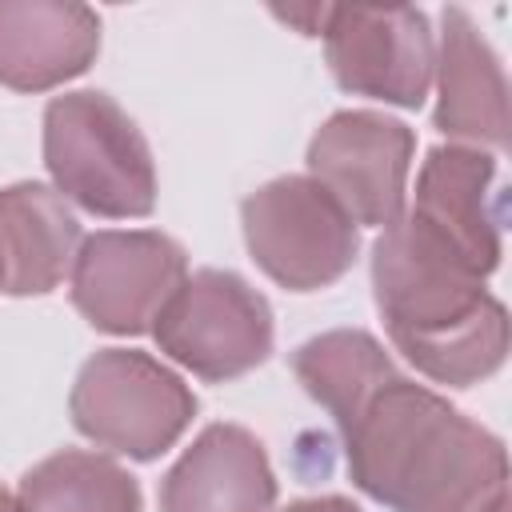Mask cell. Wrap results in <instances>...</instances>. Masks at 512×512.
I'll return each instance as SVG.
<instances>
[{
  "label": "cell",
  "instance_id": "14",
  "mask_svg": "<svg viewBox=\"0 0 512 512\" xmlns=\"http://www.w3.org/2000/svg\"><path fill=\"white\" fill-rule=\"evenodd\" d=\"M80 252V224L68 200L36 180L0 188V272L8 296L52 292Z\"/></svg>",
  "mask_w": 512,
  "mask_h": 512
},
{
  "label": "cell",
  "instance_id": "8",
  "mask_svg": "<svg viewBox=\"0 0 512 512\" xmlns=\"http://www.w3.org/2000/svg\"><path fill=\"white\" fill-rule=\"evenodd\" d=\"M324 56L332 80L368 100L396 108H420L432 88L436 36L420 8L384 4V8H328L324 16Z\"/></svg>",
  "mask_w": 512,
  "mask_h": 512
},
{
  "label": "cell",
  "instance_id": "9",
  "mask_svg": "<svg viewBox=\"0 0 512 512\" xmlns=\"http://www.w3.org/2000/svg\"><path fill=\"white\" fill-rule=\"evenodd\" d=\"M416 136L396 116L372 108L332 112L308 140V176L368 228H388L404 212Z\"/></svg>",
  "mask_w": 512,
  "mask_h": 512
},
{
  "label": "cell",
  "instance_id": "15",
  "mask_svg": "<svg viewBox=\"0 0 512 512\" xmlns=\"http://www.w3.org/2000/svg\"><path fill=\"white\" fill-rule=\"evenodd\" d=\"M292 372L336 428H344L392 376H400L384 344L364 328H332L304 340L292 352Z\"/></svg>",
  "mask_w": 512,
  "mask_h": 512
},
{
  "label": "cell",
  "instance_id": "19",
  "mask_svg": "<svg viewBox=\"0 0 512 512\" xmlns=\"http://www.w3.org/2000/svg\"><path fill=\"white\" fill-rule=\"evenodd\" d=\"M484 512H508V492H504V496H496V500H492Z\"/></svg>",
  "mask_w": 512,
  "mask_h": 512
},
{
  "label": "cell",
  "instance_id": "17",
  "mask_svg": "<svg viewBox=\"0 0 512 512\" xmlns=\"http://www.w3.org/2000/svg\"><path fill=\"white\" fill-rule=\"evenodd\" d=\"M280 512H364V508L352 504L348 496H312V500H292Z\"/></svg>",
  "mask_w": 512,
  "mask_h": 512
},
{
  "label": "cell",
  "instance_id": "2",
  "mask_svg": "<svg viewBox=\"0 0 512 512\" xmlns=\"http://www.w3.org/2000/svg\"><path fill=\"white\" fill-rule=\"evenodd\" d=\"M372 296L396 352L432 384L472 388L508 356V312L484 276L420 216L400 212L372 244Z\"/></svg>",
  "mask_w": 512,
  "mask_h": 512
},
{
  "label": "cell",
  "instance_id": "20",
  "mask_svg": "<svg viewBox=\"0 0 512 512\" xmlns=\"http://www.w3.org/2000/svg\"><path fill=\"white\" fill-rule=\"evenodd\" d=\"M0 292H4V272H0Z\"/></svg>",
  "mask_w": 512,
  "mask_h": 512
},
{
  "label": "cell",
  "instance_id": "12",
  "mask_svg": "<svg viewBox=\"0 0 512 512\" xmlns=\"http://www.w3.org/2000/svg\"><path fill=\"white\" fill-rule=\"evenodd\" d=\"M276 472L240 424H208L160 480V512H272Z\"/></svg>",
  "mask_w": 512,
  "mask_h": 512
},
{
  "label": "cell",
  "instance_id": "5",
  "mask_svg": "<svg viewBox=\"0 0 512 512\" xmlns=\"http://www.w3.org/2000/svg\"><path fill=\"white\" fill-rule=\"evenodd\" d=\"M240 228L248 256L288 292L336 284L360 252L356 220L312 176H276L248 192Z\"/></svg>",
  "mask_w": 512,
  "mask_h": 512
},
{
  "label": "cell",
  "instance_id": "18",
  "mask_svg": "<svg viewBox=\"0 0 512 512\" xmlns=\"http://www.w3.org/2000/svg\"><path fill=\"white\" fill-rule=\"evenodd\" d=\"M0 512H24V508H20V496H12L4 484H0Z\"/></svg>",
  "mask_w": 512,
  "mask_h": 512
},
{
  "label": "cell",
  "instance_id": "13",
  "mask_svg": "<svg viewBox=\"0 0 512 512\" xmlns=\"http://www.w3.org/2000/svg\"><path fill=\"white\" fill-rule=\"evenodd\" d=\"M100 52V16L68 0H0V84L48 92L88 72Z\"/></svg>",
  "mask_w": 512,
  "mask_h": 512
},
{
  "label": "cell",
  "instance_id": "11",
  "mask_svg": "<svg viewBox=\"0 0 512 512\" xmlns=\"http://www.w3.org/2000/svg\"><path fill=\"white\" fill-rule=\"evenodd\" d=\"M440 232L484 280L500 264V192L496 156L464 144H440L416 172V200L408 208Z\"/></svg>",
  "mask_w": 512,
  "mask_h": 512
},
{
  "label": "cell",
  "instance_id": "16",
  "mask_svg": "<svg viewBox=\"0 0 512 512\" xmlns=\"http://www.w3.org/2000/svg\"><path fill=\"white\" fill-rule=\"evenodd\" d=\"M16 496L24 512H144L136 476L116 460L80 448L32 464Z\"/></svg>",
  "mask_w": 512,
  "mask_h": 512
},
{
  "label": "cell",
  "instance_id": "6",
  "mask_svg": "<svg viewBox=\"0 0 512 512\" xmlns=\"http://www.w3.org/2000/svg\"><path fill=\"white\" fill-rule=\"evenodd\" d=\"M164 356L208 384L236 380L272 356L276 324L268 300L228 268L192 272L152 324Z\"/></svg>",
  "mask_w": 512,
  "mask_h": 512
},
{
  "label": "cell",
  "instance_id": "1",
  "mask_svg": "<svg viewBox=\"0 0 512 512\" xmlns=\"http://www.w3.org/2000/svg\"><path fill=\"white\" fill-rule=\"evenodd\" d=\"M340 436L352 484L388 512H484L508 492L504 440L408 376H392Z\"/></svg>",
  "mask_w": 512,
  "mask_h": 512
},
{
  "label": "cell",
  "instance_id": "4",
  "mask_svg": "<svg viewBox=\"0 0 512 512\" xmlns=\"http://www.w3.org/2000/svg\"><path fill=\"white\" fill-rule=\"evenodd\" d=\"M72 424L96 448L128 460L164 456L196 416L192 388L140 348H100L68 392Z\"/></svg>",
  "mask_w": 512,
  "mask_h": 512
},
{
  "label": "cell",
  "instance_id": "7",
  "mask_svg": "<svg viewBox=\"0 0 512 512\" xmlns=\"http://www.w3.org/2000/svg\"><path fill=\"white\" fill-rule=\"evenodd\" d=\"M72 304L108 336L152 332L164 304L188 280L184 248L156 228L92 232L72 260Z\"/></svg>",
  "mask_w": 512,
  "mask_h": 512
},
{
  "label": "cell",
  "instance_id": "3",
  "mask_svg": "<svg viewBox=\"0 0 512 512\" xmlns=\"http://www.w3.org/2000/svg\"><path fill=\"white\" fill-rule=\"evenodd\" d=\"M44 168L56 192L104 220L156 208V164L136 120L108 92H64L44 108Z\"/></svg>",
  "mask_w": 512,
  "mask_h": 512
},
{
  "label": "cell",
  "instance_id": "10",
  "mask_svg": "<svg viewBox=\"0 0 512 512\" xmlns=\"http://www.w3.org/2000/svg\"><path fill=\"white\" fill-rule=\"evenodd\" d=\"M432 80H436V112H432L436 132L480 152H500L508 144L504 64L468 8L452 4L440 12Z\"/></svg>",
  "mask_w": 512,
  "mask_h": 512
}]
</instances>
